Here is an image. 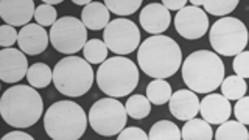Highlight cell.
Wrapping results in <instances>:
<instances>
[{"label": "cell", "mask_w": 249, "mask_h": 140, "mask_svg": "<svg viewBox=\"0 0 249 140\" xmlns=\"http://www.w3.org/2000/svg\"><path fill=\"white\" fill-rule=\"evenodd\" d=\"M139 67L154 80L173 76L182 67V52L168 36H151L140 44L137 52Z\"/></svg>", "instance_id": "1"}, {"label": "cell", "mask_w": 249, "mask_h": 140, "mask_svg": "<svg viewBox=\"0 0 249 140\" xmlns=\"http://www.w3.org/2000/svg\"><path fill=\"white\" fill-rule=\"evenodd\" d=\"M44 101L31 86L18 84L6 89L0 98V114L13 128H30L42 117Z\"/></svg>", "instance_id": "2"}, {"label": "cell", "mask_w": 249, "mask_h": 140, "mask_svg": "<svg viewBox=\"0 0 249 140\" xmlns=\"http://www.w3.org/2000/svg\"><path fill=\"white\" fill-rule=\"evenodd\" d=\"M182 80L195 93H213L224 81L226 67L216 53L198 50L182 62Z\"/></svg>", "instance_id": "3"}, {"label": "cell", "mask_w": 249, "mask_h": 140, "mask_svg": "<svg viewBox=\"0 0 249 140\" xmlns=\"http://www.w3.org/2000/svg\"><path fill=\"white\" fill-rule=\"evenodd\" d=\"M88 119L75 101H56L44 114V128L52 140H80L88 128Z\"/></svg>", "instance_id": "4"}, {"label": "cell", "mask_w": 249, "mask_h": 140, "mask_svg": "<svg viewBox=\"0 0 249 140\" xmlns=\"http://www.w3.org/2000/svg\"><path fill=\"white\" fill-rule=\"evenodd\" d=\"M139 69L134 61L124 56L107 58L97 70V84L111 98L126 97L137 88Z\"/></svg>", "instance_id": "5"}, {"label": "cell", "mask_w": 249, "mask_h": 140, "mask_svg": "<svg viewBox=\"0 0 249 140\" xmlns=\"http://www.w3.org/2000/svg\"><path fill=\"white\" fill-rule=\"evenodd\" d=\"M93 70L88 61L78 56H66L53 69V84L66 97H81L93 84Z\"/></svg>", "instance_id": "6"}, {"label": "cell", "mask_w": 249, "mask_h": 140, "mask_svg": "<svg viewBox=\"0 0 249 140\" xmlns=\"http://www.w3.org/2000/svg\"><path fill=\"white\" fill-rule=\"evenodd\" d=\"M249 33L243 22L237 18H221L218 19L209 33V41L215 53L223 56H237L245 52L248 45Z\"/></svg>", "instance_id": "7"}, {"label": "cell", "mask_w": 249, "mask_h": 140, "mask_svg": "<svg viewBox=\"0 0 249 140\" xmlns=\"http://www.w3.org/2000/svg\"><path fill=\"white\" fill-rule=\"evenodd\" d=\"M90 128L103 137L117 136L124 129L128 122V112L117 98H100L89 111Z\"/></svg>", "instance_id": "8"}, {"label": "cell", "mask_w": 249, "mask_h": 140, "mask_svg": "<svg viewBox=\"0 0 249 140\" xmlns=\"http://www.w3.org/2000/svg\"><path fill=\"white\" fill-rule=\"evenodd\" d=\"M50 44L59 53L73 56L88 44V28L80 19L64 16L50 28Z\"/></svg>", "instance_id": "9"}, {"label": "cell", "mask_w": 249, "mask_h": 140, "mask_svg": "<svg viewBox=\"0 0 249 140\" xmlns=\"http://www.w3.org/2000/svg\"><path fill=\"white\" fill-rule=\"evenodd\" d=\"M103 41L109 50L117 53V56H124L137 50L140 44V31L129 19H114L103 31Z\"/></svg>", "instance_id": "10"}, {"label": "cell", "mask_w": 249, "mask_h": 140, "mask_svg": "<svg viewBox=\"0 0 249 140\" xmlns=\"http://www.w3.org/2000/svg\"><path fill=\"white\" fill-rule=\"evenodd\" d=\"M175 28L184 39L195 41L202 37L209 30V18L204 10L187 5L175 16Z\"/></svg>", "instance_id": "11"}, {"label": "cell", "mask_w": 249, "mask_h": 140, "mask_svg": "<svg viewBox=\"0 0 249 140\" xmlns=\"http://www.w3.org/2000/svg\"><path fill=\"white\" fill-rule=\"evenodd\" d=\"M28 59L25 53L18 49L0 50V78L3 83H18L28 73Z\"/></svg>", "instance_id": "12"}, {"label": "cell", "mask_w": 249, "mask_h": 140, "mask_svg": "<svg viewBox=\"0 0 249 140\" xmlns=\"http://www.w3.org/2000/svg\"><path fill=\"white\" fill-rule=\"evenodd\" d=\"M35 13L33 0H0V18L6 25L27 27L35 18Z\"/></svg>", "instance_id": "13"}, {"label": "cell", "mask_w": 249, "mask_h": 140, "mask_svg": "<svg viewBox=\"0 0 249 140\" xmlns=\"http://www.w3.org/2000/svg\"><path fill=\"white\" fill-rule=\"evenodd\" d=\"M232 107L228 98H224L221 93H209L199 103V114L202 120L210 124H223L229 120Z\"/></svg>", "instance_id": "14"}, {"label": "cell", "mask_w": 249, "mask_h": 140, "mask_svg": "<svg viewBox=\"0 0 249 140\" xmlns=\"http://www.w3.org/2000/svg\"><path fill=\"white\" fill-rule=\"evenodd\" d=\"M49 41H50V36L44 27L37 25V23H28L27 27H23L19 31L18 44L20 47V50L25 54L35 56V54H41L45 52Z\"/></svg>", "instance_id": "15"}, {"label": "cell", "mask_w": 249, "mask_h": 140, "mask_svg": "<svg viewBox=\"0 0 249 140\" xmlns=\"http://www.w3.org/2000/svg\"><path fill=\"white\" fill-rule=\"evenodd\" d=\"M199 103L201 101L198 100V95L193 90L181 89V90H176L173 95H171L168 106H170V112L173 114L178 120L189 122L198 115Z\"/></svg>", "instance_id": "16"}, {"label": "cell", "mask_w": 249, "mask_h": 140, "mask_svg": "<svg viewBox=\"0 0 249 140\" xmlns=\"http://www.w3.org/2000/svg\"><path fill=\"white\" fill-rule=\"evenodd\" d=\"M170 22V11L162 3H148L140 13V25L146 33H151L154 36H159L168 30Z\"/></svg>", "instance_id": "17"}, {"label": "cell", "mask_w": 249, "mask_h": 140, "mask_svg": "<svg viewBox=\"0 0 249 140\" xmlns=\"http://www.w3.org/2000/svg\"><path fill=\"white\" fill-rule=\"evenodd\" d=\"M81 22L84 23L86 28L98 31L105 30L109 25V10L105 3L100 2H92L88 6L83 8L81 11Z\"/></svg>", "instance_id": "18"}, {"label": "cell", "mask_w": 249, "mask_h": 140, "mask_svg": "<svg viewBox=\"0 0 249 140\" xmlns=\"http://www.w3.org/2000/svg\"><path fill=\"white\" fill-rule=\"evenodd\" d=\"M182 140H212V124L201 119H192L185 122L181 129Z\"/></svg>", "instance_id": "19"}, {"label": "cell", "mask_w": 249, "mask_h": 140, "mask_svg": "<svg viewBox=\"0 0 249 140\" xmlns=\"http://www.w3.org/2000/svg\"><path fill=\"white\" fill-rule=\"evenodd\" d=\"M215 140H249V131L237 120H228L215 132Z\"/></svg>", "instance_id": "20"}, {"label": "cell", "mask_w": 249, "mask_h": 140, "mask_svg": "<svg viewBox=\"0 0 249 140\" xmlns=\"http://www.w3.org/2000/svg\"><path fill=\"white\" fill-rule=\"evenodd\" d=\"M27 80L31 88L44 89L53 81V70H50V67L44 62H36L28 69Z\"/></svg>", "instance_id": "21"}, {"label": "cell", "mask_w": 249, "mask_h": 140, "mask_svg": "<svg viewBox=\"0 0 249 140\" xmlns=\"http://www.w3.org/2000/svg\"><path fill=\"white\" fill-rule=\"evenodd\" d=\"M171 86L165 80H153L146 88V98L156 106H162L171 98Z\"/></svg>", "instance_id": "22"}, {"label": "cell", "mask_w": 249, "mask_h": 140, "mask_svg": "<svg viewBox=\"0 0 249 140\" xmlns=\"http://www.w3.org/2000/svg\"><path fill=\"white\" fill-rule=\"evenodd\" d=\"M148 139L150 140H182V136H181V129H179L178 124H175L170 120H160L151 126Z\"/></svg>", "instance_id": "23"}, {"label": "cell", "mask_w": 249, "mask_h": 140, "mask_svg": "<svg viewBox=\"0 0 249 140\" xmlns=\"http://www.w3.org/2000/svg\"><path fill=\"white\" fill-rule=\"evenodd\" d=\"M246 81L243 78H240L237 75H232L224 78V81L221 83V95L224 98H228L229 101H238L240 98L245 97L246 93Z\"/></svg>", "instance_id": "24"}, {"label": "cell", "mask_w": 249, "mask_h": 140, "mask_svg": "<svg viewBox=\"0 0 249 140\" xmlns=\"http://www.w3.org/2000/svg\"><path fill=\"white\" fill-rule=\"evenodd\" d=\"M107 45L105 41H100V39H90L88 44L84 45L83 54L84 59L89 62V64H103L107 59Z\"/></svg>", "instance_id": "25"}, {"label": "cell", "mask_w": 249, "mask_h": 140, "mask_svg": "<svg viewBox=\"0 0 249 140\" xmlns=\"http://www.w3.org/2000/svg\"><path fill=\"white\" fill-rule=\"evenodd\" d=\"M124 107H126L128 115L136 120H142L151 112L150 100L143 95H139V93L137 95H131L126 101V105H124Z\"/></svg>", "instance_id": "26"}, {"label": "cell", "mask_w": 249, "mask_h": 140, "mask_svg": "<svg viewBox=\"0 0 249 140\" xmlns=\"http://www.w3.org/2000/svg\"><path fill=\"white\" fill-rule=\"evenodd\" d=\"M238 0H202V6L212 16H224L228 18L235 8L238 6Z\"/></svg>", "instance_id": "27"}, {"label": "cell", "mask_w": 249, "mask_h": 140, "mask_svg": "<svg viewBox=\"0 0 249 140\" xmlns=\"http://www.w3.org/2000/svg\"><path fill=\"white\" fill-rule=\"evenodd\" d=\"M103 3L109 11L117 16H129L139 10L142 0H106Z\"/></svg>", "instance_id": "28"}, {"label": "cell", "mask_w": 249, "mask_h": 140, "mask_svg": "<svg viewBox=\"0 0 249 140\" xmlns=\"http://www.w3.org/2000/svg\"><path fill=\"white\" fill-rule=\"evenodd\" d=\"M35 20L37 25H41V27H53L58 20V13L54 10V6L42 3L36 8Z\"/></svg>", "instance_id": "29"}, {"label": "cell", "mask_w": 249, "mask_h": 140, "mask_svg": "<svg viewBox=\"0 0 249 140\" xmlns=\"http://www.w3.org/2000/svg\"><path fill=\"white\" fill-rule=\"evenodd\" d=\"M233 72L240 78H249V52H241L233 58Z\"/></svg>", "instance_id": "30"}, {"label": "cell", "mask_w": 249, "mask_h": 140, "mask_svg": "<svg viewBox=\"0 0 249 140\" xmlns=\"http://www.w3.org/2000/svg\"><path fill=\"white\" fill-rule=\"evenodd\" d=\"M19 39V33L16 31L14 27L11 25H2L0 27V45L3 49H13V45L18 42Z\"/></svg>", "instance_id": "31"}, {"label": "cell", "mask_w": 249, "mask_h": 140, "mask_svg": "<svg viewBox=\"0 0 249 140\" xmlns=\"http://www.w3.org/2000/svg\"><path fill=\"white\" fill-rule=\"evenodd\" d=\"M233 114L237 117V122H240L241 124H249V97H243L240 98L235 107H233Z\"/></svg>", "instance_id": "32"}, {"label": "cell", "mask_w": 249, "mask_h": 140, "mask_svg": "<svg viewBox=\"0 0 249 140\" xmlns=\"http://www.w3.org/2000/svg\"><path fill=\"white\" fill-rule=\"evenodd\" d=\"M117 140H150V139H148V134L143 129H140L137 126H131V128H124L119 134V137H117Z\"/></svg>", "instance_id": "33"}, {"label": "cell", "mask_w": 249, "mask_h": 140, "mask_svg": "<svg viewBox=\"0 0 249 140\" xmlns=\"http://www.w3.org/2000/svg\"><path fill=\"white\" fill-rule=\"evenodd\" d=\"M162 5L168 11H181L182 8L187 6V0H162Z\"/></svg>", "instance_id": "34"}, {"label": "cell", "mask_w": 249, "mask_h": 140, "mask_svg": "<svg viewBox=\"0 0 249 140\" xmlns=\"http://www.w3.org/2000/svg\"><path fill=\"white\" fill-rule=\"evenodd\" d=\"M2 140H35V139L31 137L28 132H23V131H11V132H8V134H5L2 137Z\"/></svg>", "instance_id": "35"}, {"label": "cell", "mask_w": 249, "mask_h": 140, "mask_svg": "<svg viewBox=\"0 0 249 140\" xmlns=\"http://www.w3.org/2000/svg\"><path fill=\"white\" fill-rule=\"evenodd\" d=\"M75 5H81V6H88L89 3H92L90 0H73Z\"/></svg>", "instance_id": "36"}, {"label": "cell", "mask_w": 249, "mask_h": 140, "mask_svg": "<svg viewBox=\"0 0 249 140\" xmlns=\"http://www.w3.org/2000/svg\"><path fill=\"white\" fill-rule=\"evenodd\" d=\"M42 3H47V5H58V3H62V0H44Z\"/></svg>", "instance_id": "37"}]
</instances>
